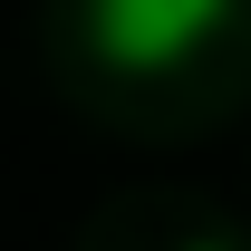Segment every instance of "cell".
Here are the masks:
<instances>
[{
    "label": "cell",
    "instance_id": "cell-1",
    "mask_svg": "<svg viewBox=\"0 0 251 251\" xmlns=\"http://www.w3.org/2000/svg\"><path fill=\"white\" fill-rule=\"evenodd\" d=\"M232 10L242 0H77V20H87V49L126 77H164V68H184L193 49H213L232 29Z\"/></svg>",
    "mask_w": 251,
    "mask_h": 251
},
{
    "label": "cell",
    "instance_id": "cell-2",
    "mask_svg": "<svg viewBox=\"0 0 251 251\" xmlns=\"http://www.w3.org/2000/svg\"><path fill=\"white\" fill-rule=\"evenodd\" d=\"M184 251H242V242H184Z\"/></svg>",
    "mask_w": 251,
    "mask_h": 251
}]
</instances>
